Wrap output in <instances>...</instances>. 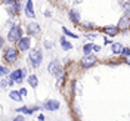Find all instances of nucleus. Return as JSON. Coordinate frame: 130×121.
Listing matches in <instances>:
<instances>
[{
  "label": "nucleus",
  "instance_id": "dca6fc26",
  "mask_svg": "<svg viewBox=\"0 0 130 121\" xmlns=\"http://www.w3.org/2000/svg\"><path fill=\"white\" fill-rule=\"evenodd\" d=\"M123 9H124V16L130 18V0H129V2H126V3L123 5Z\"/></svg>",
  "mask_w": 130,
  "mask_h": 121
},
{
  "label": "nucleus",
  "instance_id": "f3484780",
  "mask_svg": "<svg viewBox=\"0 0 130 121\" xmlns=\"http://www.w3.org/2000/svg\"><path fill=\"white\" fill-rule=\"evenodd\" d=\"M83 50H84V55H90V52L93 50V43H87V44L83 47Z\"/></svg>",
  "mask_w": 130,
  "mask_h": 121
},
{
  "label": "nucleus",
  "instance_id": "a878e982",
  "mask_svg": "<svg viewBox=\"0 0 130 121\" xmlns=\"http://www.w3.org/2000/svg\"><path fill=\"white\" fill-rule=\"evenodd\" d=\"M87 37H89V39H95V37H96V34H87Z\"/></svg>",
  "mask_w": 130,
  "mask_h": 121
},
{
  "label": "nucleus",
  "instance_id": "6e6552de",
  "mask_svg": "<svg viewBox=\"0 0 130 121\" xmlns=\"http://www.w3.org/2000/svg\"><path fill=\"white\" fill-rule=\"evenodd\" d=\"M118 30H121V31H124V30H129L130 28V18H127V16H123L121 19L118 21Z\"/></svg>",
  "mask_w": 130,
  "mask_h": 121
},
{
  "label": "nucleus",
  "instance_id": "0eeeda50",
  "mask_svg": "<svg viewBox=\"0 0 130 121\" xmlns=\"http://www.w3.org/2000/svg\"><path fill=\"white\" fill-rule=\"evenodd\" d=\"M18 49L21 52H25L30 49V37H22L21 40L18 41Z\"/></svg>",
  "mask_w": 130,
  "mask_h": 121
},
{
  "label": "nucleus",
  "instance_id": "6ab92c4d",
  "mask_svg": "<svg viewBox=\"0 0 130 121\" xmlns=\"http://www.w3.org/2000/svg\"><path fill=\"white\" fill-rule=\"evenodd\" d=\"M16 111H18V112H24V114H32V109H30V108H25V106H22V108H18Z\"/></svg>",
  "mask_w": 130,
  "mask_h": 121
},
{
  "label": "nucleus",
  "instance_id": "4468645a",
  "mask_svg": "<svg viewBox=\"0 0 130 121\" xmlns=\"http://www.w3.org/2000/svg\"><path fill=\"white\" fill-rule=\"evenodd\" d=\"M123 49H124V47H123L120 43H114V44H112V53H115V55H120V53L123 52Z\"/></svg>",
  "mask_w": 130,
  "mask_h": 121
},
{
  "label": "nucleus",
  "instance_id": "1a4fd4ad",
  "mask_svg": "<svg viewBox=\"0 0 130 121\" xmlns=\"http://www.w3.org/2000/svg\"><path fill=\"white\" fill-rule=\"evenodd\" d=\"M27 28H28V32H30L31 36H37V34H40V27H39V24H36V22H30Z\"/></svg>",
  "mask_w": 130,
  "mask_h": 121
},
{
  "label": "nucleus",
  "instance_id": "7ed1b4c3",
  "mask_svg": "<svg viewBox=\"0 0 130 121\" xmlns=\"http://www.w3.org/2000/svg\"><path fill=\"white\" fill-rule=\"evenodd\" d=\"M18 59V50L15 47H6L5 49V61L9 64H13Z\"/></svg>",
  "mask_w": 130,
  "mask_h": 121
},
{
  "label": "nucleus",
  "instance_id": "f03ea898",
  "mask_svg": "<svg viewBox=\"0 0 130 121\" xmlns=\"http://www.w3.org/2000/svg\"><path fill=\"white\" fill-rule=\"evenodd\" d=\"M22 39V31H21V27L19 25H13L10 28V31L8 32V40L10 43H15V41H19Z\"/></svg>",
  "mask_w": 130,
  "mask_h": 121
},
{
  "label": "nucleus",
  "instance_id": "9d476101",
  "mask_svg": "<svg viewBox=\"0 0 130 121\" xmlns=\"http://www.w3.org/2000/svg\"><path fill=\"white\" fill-rule=\"evenodd\" d=\"M104 31L108 36H115L118 32V27H115V25H106V27H104Z\"/></svg>",
  "mask_w": 130,
  "mask_h": 121
},
{
  "label": "nucleus",
  "instance_id": "393cba45",
  "mask_svg": "<svg viewBox=\"0 0 130 121\" xmlns=\"http://www.w3.org/2000/svg\"><path fill=\"white\" fill-rule=\"evenodd\" d=\"M13 121H24V118H22V117H16Z\"/></svg>",
  "mask_w": 130,
  "mask_h": 121
},
{
  "label": "nucleus",
  "instance_id": "f257e3e1",
  "mask_svg": "<svg viewBox=\"0 0 130 121\" xmlns=\"http://www.w3.org/2000/svg\"><path fill=\"white\" fill-rule=\"evenodd\" d=\"M41 59H43V55H41L40 49L31 50V53H30V56H28V61H30V64H31L32 68H39L40 64H41Z\"/></svg>",
  "mask_w": 130,
  "mask_h": 121
},
{
  "label": "nucleus",
  "instance_id": "9b49d317",
  "mask_svg": "<svg viewBox=\"0 0 130 121\" xmlns=\"http://www.w3.org/2000/svg\"><path fill=\"white\" fill-rule=\"evenodd\" d=\"M22 73H24V70H16L13 73H10L9 78H10V80H19V78L22 77Z\"/></svg>",
  "mask_w": 130,
  "mask_h": 121
},
{
  "label": "nucleus",
  "instance_id": "412c9836",
  "mask_svg": "<svg viewBox=\"0 0 130 121\" xmlns=\"http://www.w3.org/2000/svg\"><path fill=\"white\" fill-rule=\"evenodd\" d=\"M62 31H64L65 34H67V36H70V37H74V39H77V36H75V34H73V32H70L68 30H67V28H62Z\"/></svg>",
  "mask_w": 130,
  "mask_h": 121
},
{
  "label": "nucleus",
  "instance_id": "423d86ee",
  "mask_svg": "<svg viewBox=\"0 0 130 121\" xmlns=\"http://www.w3.org/2000/svg\"><path fill=\"white\" fill-rule=\"evenodd\" d=\"M59 106H61V103H59L58 100H53V99L46 100V102L43 103V108H44V109H47V111H56Z\"/></svg>",
  "mask_w": 130,
  "mask_h": 121
},
{
  "label": "nucleus",
  "instance_id": "b1692460",
  "mask_svg": "<svg viewBox=\"0 0 130 121\" xmlns=\"http://www.w3.org/2000/svg\"><path fill=\"white\" fill-rule=\"evenodd\" d=\"M19 93H21V95H22V96H25V95H27V90H25L24 87H22V89L19 90Z\"/></svg>",
  "mask_w": 130,
  "mask_h": 121
},
{
  "label": "nucleus",
  "instance_id": "f8f14e48",
  "mask_svg": "<svg viewBox=\"0 0 130 121\" xmlns=\"http://www.w3.org/2000/svg\"><path fill=\"white\" fill-rule=\"evenodd\" d=\"M27 80H28V83H30V86H31V87H34V89L39 86V78H37V75H30Z\"/></svg>",
  "mask_w": 130,
  "mask_h": 121
},
{
  "label": "nucleus",
  "instance_id": "2eb2a0df",
  "mask_svg": "<svg viewBox=\"0 0 130 121\" xmlns=\"http://www.w3.org/2000/svg\"><path fill=\"white\" fill-rule=\"evenodd\" d=\"M10 97L16 100V102H21V99H22V95L19 93V92H10Z\"/></svg>",
  "mask_w": 130,
  "mask_h": 121
},
{
  "label": "nucleus",
  "instance_id": "4be33fe9",
  "mask_svg": "<svg viewBox=\"0 0 130 121\" xmlns=\"http://www.w3.org/2000/svg\"><path fill=\"white\" fill-rule=\"evenodd\" d=\"M3 3H8V5H12V3H15V0H2Z\"/></svg>",
  "mask_w": 130,
  "mask_h": 121
},
{
  "label": "nucleus",
  "instance_id": "a211bd4d",
  "mask_svg": "<svg viewBox=\"0 0 130 121\" xmlns=\"http://www.w3.org/2000/svg\"><path fill=\"white\" fill-rule=\"evenodd\" d=\"M61 41H62V49H64V50H70V49L73 47V44H71V43H68L65 39H62Z\"/></svg>",
  "mask_w": 130,
  "mask_h": 121
},
{
  "label": "nucleus",
  "instance_id": "cd10ccee",
  "mask_svg": "<svg viewBox=\"0 0 130 121\" xmlns=\"http://www.w3.org/2000/svg\"><path fill=\"white\" fill-rule=\"evenodd\" d=\"M126 62H127V64H129V65H130V56H129V58H127V59H126Z\"/></svg>",
  "mask_w": 130,
  "mask_h": 121
},
{
  "label": "nucleus",
  "instance_id": "5701e85b",
  "mask_svg": "<svg viewBox=\"0 0 130 121\" xmlns=\"http://www.w3.org/2000/svg\"><path fill=\"white\" fill-rule=\"evenodd\" d=\"M2 74H3V75L8 74V68H6V66H2Z\"/></svg>",
  "mask_w": 130,
  "mask_h": 121
},
{
  "label": "nucleus",
  "instance_id": "ddd939ff",
  "mask_svg": "<svg viewBox=\"0 0 130 121\" xmlns=\"http://www.w3.org/2000/svg\"><path fill=\"white\" fill-rule=\"evenodd\" d=\"M70 18H71L73 22H78V21H80V15H78V12H77L75 9H71V10H70Z\"/></svg>",
  "mask_w": 130,
  "mask_h": 121
},
{
  "label": "nucleus",
  "instance_id": "aec40b11",
  "mask_svg": "<svg viewBox=\"0 0 130 121\" xmlns=\"http://www.w3.org/2000/svg\"><path fill=\"white\" fill-rule=\"evenodd\" d=\"M121 55H123V56H126V58H129L130 56V49L129 47H124V49H123V52H121Z\"/></svg>",
  "mask_w": 130,
  "mask_h": 121
},
{
  "label": "nucleus",
  "instance_id": "bb28decb",
  "mask_svg": "<svg viewBox=\"0 0 130 121\" xmlns=\"http://www.w3.org/2000/svg\"><path fill=\"white\" fill-rule=\"evenodd\" d=\"M99 49H101L99 46H93V50H95V52H99Z\"/></svg>",
  "mask_w": 130,
  "mask_h": 121
},
{
  "label": "nucleus",
  "instance_id": "39448f33",
  "mask_svg": "<svg viewBox=\"0 0 130 121\" xmlns=\"http://www.w3.org/2000/svg\"><path fill=\"white\" fill-rule=\"evenodd\" d=\"M49 73L53 74V75H61L62 74V68H61V62L59 61H52L49 64Z\"/></svg>",
  "mask_w": 130,
  "mask_h": 121
},
{
  "label": "nucleus",
  "instance_id": "20e7f679",
  "mask_svg": "<svg viewBox=\"0 0 130 121\" xmlns=\"http://www.w3.org/2000/svg\"><path fill=\"white\" fill-rule=\"evenodd\" d=\"M96 64V56L95 55H84L81 58V66L83 68H90Z\"/></svg>",
  "mask_w": 130,
  "mask_h": 121
}]
</instances>
